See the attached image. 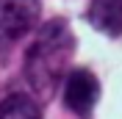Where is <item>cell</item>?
I'll use <instances>...</instances> for the list:
<instances>
[{"label": "cell", "mask_w": 122, "mask_h": 119, "mask_svg": "<svg viewBox=\"0 0 122 119\" xmlns=\"http://www.w3.org/2000/svg\"><path fill=\"white\" fill-rule=\"evenodd\" d=\"M39 6L33 0H6L0 3V50H8L33 28Z\"/></svg>", "instance_id": "obj_3"}, {"label": "cell", "mask_w": 122, "mask_h": 119, "mask_svg": "<svg viewBox=\"0 0 122 119\" xmlns=\"http://www.w3.org/2000/svg\"><path fill=\"white\" fill-rule=\"evenodd\" d=\"M64 108L78 119H89L100 100V80L89 69H72L64 75Z\"/></svg>", "instance_id": "obj_2"}, {"label": "cell", "mask_w": 122, "mask_h": 119, "mask_svg": "<svg viewBox=\"0 0 122 119\" xmlns=\"http://www.w3.org/2000/svg\"><path fill=\"white\" fill-rule=\"evenodd\" d=\"M86 20L92 28H97L106 36H119L122 33V0H92Z\"/></svg>", "instance_id": "obj_4"}, {"label": "cell", "mask_w": 122, "mask_h": 119, "mask_svg": "<svg viewBox=\"0 0 122 119\" xmlns=\"http://www.w3.org/2000/svg\"><path fill=\"white\" fill-rule=\"evenodd\" d=\"M75 53V33L67 20H50L39 28L25 53V78L33 94L50 97L64 75L69 72V58Z\"/></svg>", "instance_id": "obj_1"}, {"label": "cell", "mask_w": 122, "mask_h": 119, "mask_svg": "<svg viewBox=\"0 0 122 119\" xmlns=\"http://www.w3.org/2000/svg\"><path fill=\"white\" fill-rule=\"evenodd\" d=\"M0 119H42V108L33 97L14 91L0 103Z\"/></svg>", "instance_id": "obj_5"}]
</instances>
